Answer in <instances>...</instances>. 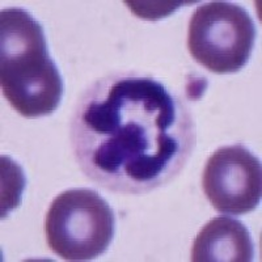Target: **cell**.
I'll return each instance as SVG.
<instances>
[{
	"label": "cell",
	"instance_id": "obj_1",
	"mask_svg": "<svg viewBox=\"0 0 262 262\" xmlns=\"http://www.w3.org/2000/svg\"><path fill=\"white\" fill-rule=\"evenodd\" d=\"M70 139L88 179L114 193L140 195L179 176L196 133L190 107L163 81L112 74L80 96Z\"/></svg>",
	"mask_w": 262,
	"mask_h": 262
},
{
	"label": "cell",
	"instance_id": "obj_2",
	"mask_svg": "<svg viewBox=\"0 0 262 262\" xmlns=\"http://www.w3.org/2000/svg\"><path fill=\"white\" fill-rule=\"evenodd\" d=\"M0 85L25 118L50 116L62 100V75L49 55L43 28L23 8L0 13Z\"/></svg>",
	"mask_w": 262,
	"mask_h": 262
},
{
	"label": "cell",
	"instance_id": "obj_3",
	"mask_svg": "<svg viewBox=\"0 0 262 262\" xmlns=\"http://www.w3.org/2000/svg\"><path fill=\"white\" fill-rule=\"evenodd\" d=\"M111 205L92 189H70L58 194L45 219L46 240L66 261H90L101 256L114 236Z\"/></svg>",
	"mask_w": 262,
	"mask_h": 262
},
{
	"label": "cell",
	"instance_id": "obj_4",
	"mask_svg": "<svg viewBox=\"0 0 262 262\" xmlns=\"http://www.w3.org/2000/svg\"><path fill=\"white\" fill-rule=\"evenodd\" d=\"M256 36L247 9L231 2H210L198 7L189 20L188 49L209 71L233 74L247 66Z\"/></svg>",
	"mask_w": 262,
	"mask_h": 262
},
{
	"label": "cell",
	"instance_id": "obj_5",
	"mask_svg": "<svg viewBox=\"0 0 262 262\" xmlns=\"http://www.w3.org/2000/svg\"><path fill=\"white\" fill-rule=\"evenodd\" d=\"M202 188L216 211L243 215L261 202V161L243 144L217 148L203 169Z\"/></svg>",
	"mask_w": 262,
	"mask_h": 262
},
{
	"label": "cell",
	"instance_id": "obj_6",
	"mask_svg": "<svg viewBox=\"0 0 262 262\" xmlns=\"http://www.w3.org/2000/svg\"><path fill=\"white\" fill-rule=\"evenodd\" d=\"M252 236L233 217H214L203 226L191 248L193 262H250L254 258Z\"/></svg>",
	"mask_w": 262,
	"mask_h": 262
}]
</instances>
